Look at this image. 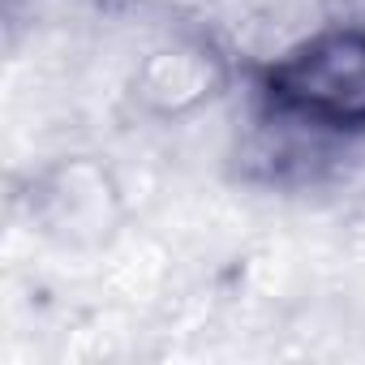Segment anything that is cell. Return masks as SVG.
<instances>
[{"mask_svg": "<svg viewBox=\"0 0 365 365\" xmlns=\"http://www.w3.org/2000/svg\"><path fill=\"white\" fill-rule=\"evenodd\" d=\"M271 95L322 125H365V31H335L292 52L271 73Z\"/></svg>", "mask_w": 365, "mask_h": 365, "instance_id": "obj_1", "label": "cell"}]
</instances>
